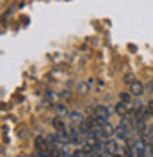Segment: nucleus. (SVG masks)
<instances>
[{
	"mask_svg": "<svg viewBox=\"0 0 153 157\" xmlns=\"http://www.w3.org/2000/svg\"><path fill=\"white\" fill-rule=\"evenodd\" d=\"M93 136L98 137V139H112V136H114V127L109 123V121H105L103 125H100V127L95 128V132H93Z\"/></svg>",
	"mask_w": 153,
	"mask_h": 157,
	"instance_id": "f257e3e1",
	"label": "nucleus"
},
{
	"mask_svg": "<svg viewBox=\"0 0 153 157\" xmlns=\"http://www.w3.org/2000/svg\"><path fill=\"white\" fill-rule=\"evenodd\" d=\"M34 147H36V150H38V154H41V152H48L50 147H52V141L47 139L45 136H38L36 137V141H34Z\"/></svg>",
	"mask_w": 153,
	"mask_h": 157,
	"instance_id": "f03ea898",
	"label": "nucleus"
},
{
	"mask_svg": "<svg viewBox=\"0 0 153 157\" xmlns=\"http://www.w3.org/2000/svg\"><path fill=\"white\" fill-rule=\"evenodd\" d=\"M109 116H110V111H109V107H105V105H98V107H95L93 118L100 120V121H109Z\"/></svg>",
	"mask_w": 153,
	"mask_h": 157,
	"instance_id": "7ed1b4c3",
	"label": "nucleus"
},
{
	"mask_svg": "<svg viewBox=\"0 0 153 157\" xmlns=\"http://www.w3.org/2000/svg\"><path fill=\"white\" fill-rule=\"evenodd\" d=\"M134 150H135V155L137 157H146L148 155V145L144 139H137L134 145Z\"/></svg>",
	"mask_w": 153,
	"mask_h": 157,
	"instance_id": "20e7f679",
	"label": "nucleus"
},
{
	"mask_svg": "<svg viewBox=\"0 0 153 157\" xmlns=\"http://www.w3.org/2000/svg\"><path fill=\"white\" fill-rule=\"evenodd\" d=\"M114 136L118 137V139H126V137L130 136V134H128V123H126V121H121V125L118 128H114Z\"/></svg>",
	"mask_w": 153,
	"mask_h": 157,
	"instance_id": "39448f33",
	"label": "nucleus"
},
{
	"mask_svg": "<svg viewBox=\"0 0 153 157\" xmlns=\"http://www.w3.org/2000/svg\"><path fill=\"white\" fill-rule=\"evenodd\" d=\"M103 150H105L107 154L114 155V154H118V150H119V145H118V141H114V139H107L105 143H103Z\"/></svg>",
	"mask_w": 153,
	"mask_h": 157,
	"instance_id": "423d86ee",
	"label": "nucleus"
},
{
	"mask_svg": "<svg viewBox=\"0 0 153 157\" xmlns=\"http://www.w3.org/2000/svg\"><path fill=\"white\" fill-rule=\"evenodd\" d=\"M144 93V84L143 82H139V80H134L132 84H130V95H134V97H141Z\"/></svg>",
	"mask_w": 153,
	"mask_h": 157,
	"instance_id": "0eeeda50",
	"label": "nucleus"
},
{
	"mask_svg": "<svg viewBox=\"0 0 153 157\" xmlns=\"http://www.w3.org/2000/svg\"><path fill=\"white\" fill-rule=\"evenodd\" d=\"M52 125H54V128H55L57 132H66V123H64L59 116L52 120Z\"/></svg>",
	"mask_w": 153,
	"mask_h": 157,
	"instance_id": "6e6552de",
	"label": "nucleus"
},
{
	"mask_svg": "<svg viewBox=\"0 0 153 157\" xmlns=\"http://www.w3.org/2000/svg\"><path fill=\"white\" fill-rule=\"evenodd\" d=\"M116 113H118V116L125 118L126 114H128V105H126L125 102H119V104L116 105Z\"/></svg>",
	"mask_w": 153,
	"mask_h": 157,
	"instance_id": "1a4fd4ad",
	"label": "nucleus"
},
{
	"mask_svg": "<svg viewBox=\"0 0 153 157\" xmlns=\"http://www.w3.org/2000/svg\"><path fill=\"white\" fill-rule=\"evenodd\" d=\"M69 120H71L75 125H80V123L84 121V116H82L80 113H69Z\"/></svg>",
	"mask_w": 153,
	"mask_h": 157,
	"instance_id": "9d476101",
	"label": "nucleus"
},
{
	"mask_svg": "<svg viewBox=\"0 0 153 157\" xmlns=\"http://www.w3.org/2000/svg\"><path fill=\"white\" fill-rule=\"evenodd\" d=\"M119 102L128 104V102H130V95H128V93H121V95H119Z\"/></svg>",
	"mask_w": 153,
	"mask_h": 157,
	"instance_id": "9b49d317",
	"label": "nucleus"
},
{
	"mask_svg": "<svg viewBox=\"0 0 153 157\" xmlns=\"http://www.w3.org/2000/svg\"><path fill=\"white\" fill-rule=\"evenodd\" d=\"M123 150H125V157H134L135 152H132V148H130V147H125Z\"/></svg>",
	"mask_w": 153,
	"mask_h": 157,
	"instance_id": "f8f14e48",
	"label": "nucleus"
},
{
	"mask_svg": "<svg viewBox=\"0 0 153 157\" xmlns=\"http://www.w3.org/2000/svg\"><path fill=\"white\" fill-rule=\"evenodd\" d=\"M146 134H148V139H151V143H153V123L148 127V130H146Z\"/></svg>",
	"mask_w": 153,
	"mask_h": 157,
	"instance_id": "ddd939ff",
	"label": "nucleus"
},
{
	"mask_svg": "<svg viewBox=\"0 0 153 157\" xmlns=\"http://www.w3.org/2000/svg\"><path fill=\"white\" fill-rule=\"evenodd\" d=\"M125 82H126V84H128V86H130V84H132V82H134V75H132V73H128V75H126V77H125Z\"/></svg>",
	"mask_w": 153,
	"mask_h": 157,
	"instance_id": "4468645a",
	"label": "nucleus"
},
{
	"mask_svg": "<svg viewBox=\"0 0 153 157\" xmlns=\"http://www.w3.org/2000/svg\"><path fill=\"white\" fill-rule=\"evenodd\" d=\"M146 107H148V114H150V116H153V100L148 104V105H146Z\"/></svg>",
	"mask_w": 153,
	"mask_h": 157,
	"instance_id": "2eb2a0df",
	"label": "nucleus"
},
{
	"mask_svg": "<svg viewBox=\"0 0 153 157\" xmlns=\"http://www.w3.org/2000/svg\"><path fill=\"white\" fill-rule=\"evenodd\" d=\"M61 157H75V155H73V154H66V152H62V155Z\"/></svg>",
	"mask_w": 153,
	"mask_h": 157,
	"instance_id": "dca6fc26",
	"label": "nucleus"
},
{
	"mask_svg": "<svg viewBox=\"0 0 153 157\" xmlns=\"http://www.w3.org/2000/svg\"><path fill=\"white\" fill-rule=\"evenodd\" d=\"M150 154L153 155V143H151V147H150Z\"/></svg>",
	"mask_w": 153,
	"mask_h": 157,
	"instance_id": "f3484780",
	"label": "nucleus"
},
{
	"mask_svg": "<svg viewBox=\"0 0 153 157\" xmlns=\"http://www.w3.org/2000/svg\"><path fill=\"white\" fill-rule=\"evenodd\" d=\"M110 157H123L121 154H114V155H110Z\"/></svg>",
	"mask_w": 153,
	"mask_h": 157,
	"instance_id": "a211bd4d",
	"label": "nucleus"
}]
</instances>
